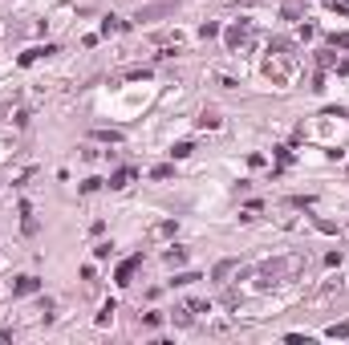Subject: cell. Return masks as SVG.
Listing matches in <instances>:
<instances>
[{
    "label": "cell",
    "instance_id": "cell-19",
    "mask_svg": "<svg viewBox=\"0 0 349 345\" xmlns=\"http://www.w3.org/2000/svg\"><path fill=\"white\" fill-rule=\"evenodd\" d=\"M220 126H224V122L215 114H199V130H220Z\"/></svg>",
    "mask_w": 349,
    "mask_h": 345
},
{
    "label": "cell",
    "instance_id": "cell-10",
    "mask_svg": "<svg viewBox=\"0 0 349 345\" xmlns=\"http://www.w3.org/2000/svg\"><path fill=\"white\" fill-rule=\"evenodd\" d=\"M110 256H114V244L110 240H98L94 244V260H110Z\"/></svg>",
    "mask_w": 349,
    "mask_h": 345
},
{
    "label": "cell",
    "instance_id": "cell-28",
    "mask_svg": "<svg viewBox=\"0 0 349 345\" xmlns=\"http://www.w3.org/2000/svg\"><path fill=\"white\" fill-rule=\"evenodd\" d=\"M333 69H337V73H341V77H345V73H349V57H341V61H333Z\"/></svg>",
    "mask_w": 349,
    "mask_h": 345
},
{
    "label": "cell",
    "instance_id": "cell-11",
    "mask_svg": "<svg viewBox=\"0 0 349 345\" xmlns=\"http://www.w3.org/2000/svg\"><path fill=\"white\" fill-rule=\"evenodd\" d=\"M114 313H118V300H106V305H102V313H98V325H110V321H114Z\"/></svg>",
    "mask_w": 349,
    "mask_h": 345
},
{
    "label": "cell",
    "instance_id": "cell-6",
    "mask_svg": "<svg viewBox=\"0 0 349 345\" xmlns=\"http://www.w3.org/2000/svg\"><path fill=\"white\" fill-rule=\"evenodd\" d=\"M163 260H167L171 268H179V264H187V248H183V244H171V248L163 252Z\"/></svg>",
    "mask_w": 349,
    "mask_h": 345
},
{
    "label": "cell",
    "instance_id": "cell-7",
    "mask_svg": "<svg viewBox=\"0 0 349 345\" xmlns=\"http://www.w3.org/2000/svg\"><path fill=\"white\" fill-rule=\"evenodd\" d=\"M235 268H239V264H235V260H220V264H215V272H211V276H215V281H220V285H224V281H228V276H232Z\"/></svg>",
    "mask_w": 349,
    "mask_h": 345
},
{
    "label": "cell",
    "instance_id": "cell-20",
    "mask_svg": "<svg viewBox=\"0 0 349 345\" xmlns=\"http://www.w3.org/2000/svg\"><path fill=\"white\" fill-rule=\"evenodd\" d=\"M325 337H333V341H337V337H349V321H341V325H329V329H325Z\"/></svg>",
    "mask_w": 349,
    "mask_h": 345
},
{
    "label": "cell",
    "instance_id": "cell-2",
    "mask_svg": "<svg viewBox=\"0 0 349 345\" xmlns=\"http://www.w3.org/2000/svg\"><path fill=\"white\" fill-rule=\"evenodd\" d=\"M16 211H20V231H25V235H37V231H41L37 211H33V203H29V199H20V203H16Z\"/></svg>",
    "mask_w": 349,
    "mask_h": 345
},
{
    "label": "cell",
    "instance_id": "cell-30",
    "mask_svg": "<svg viewBox=\"0 0 349 345\" xmlns=\"http://www.w3.org/2000/svg\"><path fill=\"white\" fill-rule=\"evenodd\" d=\"M345 8H349V0H345Z\"/></svg>",
    "mask_w": 349,
    "mask_h": 345
},
{
    "label": "cell",
    "instance_id": "cell-15",
    "mask_svg": "<svg viewBox=\"0 0 349 345\" xmlns=\"http://www.w3.org/2000/svg\"><path fill=\"white\" fill-rule=\"evenodd\" d=\"M174 175V163H163V167H155V171H150V179H155V183H163V179H171Z\"/></svg>",
    "mask_w": 349,
    "mask_h": 345
},
{
    "label": "cell",
    "instance_id": "cell-22",
    "mask_svg": "<svg viewBox=\"0 0 349 345\" xmlns=\"http://www.w3.org/2000/svg\"><path fill=\"white\" fill-rule=\"evenodd\" d=\"M33 61H41V49H29V53H20V57H16V65H25V69H29Z\"/></svg>",
    "mask_w": 349,
    "mask_h": 345
},
{
    "label": "cell",
    "instance_id": "cell-25",
    "mask_svg": "<svg viewBox=\"0 0 349 345\" xmlns=\"http://www.w3.org/2000/svg\"><path fill=\"white\" fill-rule=\"evenodd\" d=\"M142 325H146V329H159V325H163V313H146Z\"/></svg>",
    "mask_w": 349,
    "mask_h": 345
},
{
    "label": "cell",
    "instance_id": "cell-14",
    "mask_svg": "<svg viewBox=\"0 0 349 345\" xmlns=\"http://www.w3.org/2000/svg\"><path fill=\"white\" fill-rule=\"evenodd\" d=\"M187 309H191V313H211V300H203V296H191V300H187Z\"/></svg>",
    "mask_w": 349,
    "mask_h": 345
},
{
    "label": "cell",
    "instance_id": "cell-26",
    "mask_svg": "<svg viewBox=\"0 0 349 345\" xmlns=\"http://www.w3.org/2000/svg\"><path fill=\"white\" fill-rule=\"evenodd\" d=\"M276 159H280V167H289L292 163V146H276Z\"/></svg>",
    "mask_w": 349,
    "mask_h": 345
},
{
    "label": "cell",
    "instance_id": "cell-23",
    "mask_svg": "<svg viewBox=\"0 0 349 345\" xmlns=\"http://www.w3.org/2000/svg\"><path fill=\"white\" fill-rule=\"evenodd\" d=\"M325 8H329V12H337V16H349L345 0H325Z\"/></svg>",
    "mask_w": 349,
    "mask_h": 345
},
{
    "label": "cell",
    "instance_id": "cell-24",
    "mask_svg": "<svg viewBox=\"0 0 349 345\" xmlns=\"http://www.w3.org/2000/svg\"><path fill=\"white\" fill-rule=\"evenodd\" d=\"M329 45H333V49H349V33H333Z\"/></svg>",
    "mask_w": 349,
    "mask_h": 345
},
{
    "label": "cell",
    "instance_id": "cell-27",
    "mask_svg": "<svg viewBox=\"0 0 349 345\" xmlns=\"http://www.w3.org/2000/svg\"><path fill=\"white\" fill-rule=\"evenodd\" d=\"M341 260H345V256H341V248H337V252H329V256H325V264H329V268H337V264H341Z\"/></svg>",
    "mask_w": 349,
    "mask_h": 345
},
{
    "label": "cell",
    "instance_id": "cell-4",
    "mask_svg": "<svg viewBox=\"0 0 349 345\" xmlns=\"http://www.w3.org/2000/svg\"><path fill=\"white\" fill-rule=\"evenodd\" d=\"M33 292H41V276H33V272L16 276V285H12V296H33Z\"/></svg>",
    "mask_w": 349,
    "mask_h": 345
},
{
    "label": "cell",
    "instance_id": "cell-5",
    "mask_svg": "<svg viewBox=\"0 0 349 345\" xmlns=\"http://www.w3.org/2000/svg\"><path fill=\"white\" fill-rule=\"evenodd\" d=\"M130 179H134V167H118V171L106 179V187H110V191H122V187H130Z\"/></svg>",
    "mask_w": 349,
    "mask_h": 345
},
{
    "label": "cell",
    "instance_id": "cell-16",
    "mask_svg": "<svg viewBox=\"0 0 349 345\" xmlns=\"http://www.w3.org/2000/svg\"><path fill=\"white\" fill-rule=\"evenodd\" d=\"M171 321H174V325H191V321H195V313H191V309H174Z\"/></svg>",
    "mask_w": 349,
    "mask_h": 345
},
{
    "label": "cell",
    "instance_id": "cell-13",
    "mask_svg": "<svg viewBox=\"0 0 349 345\" xmlns=\"http://www.w3.org/2000/svg\"><path fill=\"white\" fill-rule=\"evenodd\" d=\"M195 281H199V272H179L171 281V288H187V285H195Z\"/></svg>",
    "mask_w": 349,
    "mask_h": 345
},
{
    "label": "cell",
    "instance_id": "cell-21",
    "mask_svg": "<svg viewBox=\"0 0 349 345\" xmlns=\"http://www.w3.org/2000/svg\"><path fill=\"white\" fill-rule=\"evenodd\" d=\"M199 37H203V41H211V37H220V25H215V20H207V25H199Z\"/></svg>",
    "mask_w": 349,
    "mask_h": 345
},
{
    "label": "cell",
    "instance_id": "cell-9",
    "mask_svg": "<svg viewBox=\"0 0 349 345\" xmlns=\"http://www.w3.org/2000/svg\"><path fill=\"white\" fill-rule=\"evenodd\" d=\"M191 155H195V146H191V142H174V146H171V163H179V159H191Z\"/></svg>",
    "mask_w": 349,
    "mask_h": 345
},
{
    "label": "cell",
    "instance_id": "cell-18",
    "mask_svg": "<svg viewBox=\"0 0 349 345\" xmlns=\"http://www.w3.org/2000/svg\"><path fill=\"white\" fill-rule=\"evenodd\" d=\"M122 29H126V25H122L118 16H106V20H102V33H106V37H110V33H122Z\"/></svg>",
    "mask_w": 349,
    "mask_h": 345
},
{
    "label": "cell",
    "instance_id": "cell-29",
    "mask_svg": "<svg viewBox=\"0 0 349 345\" xmlns=\"http://www.w3.org/2000/svg\"><path fill=\"white\" fill-rule=\"evenodd\" d=\"M8 337H12V329H0V341H8Z\"/></svg>",
    "mask_w": 349,
    "mask_h": 345
},
{
    "label": "cell",
    "instance_id": "cell-8",
    "mask_svg": "<svg viewBox=\"0 0 349 345\" xmlns=\"http://www.w3.org/2000/svg\"><path fill=\"white\" fill-rule=\"evenodd\" d=\"M174 231H179V224L174 220H163V224H155V240H171Z\"/></svg>",
    "mask_w": 349,
    "mask_h": 345
},
{
    "label": "cell",
    "instance_id": "cell-17",
    "mask_svg": "<svg viewBox=\"0 0 349 345\" xmlns=\"http://www.w3.org/2000/svg\"><path fill=\"white\" fill-rule=\"evenodd\" d=\"M98 142H122V130H94Z\"/></svg>",
    "mask_w": 349,
    "mask_h": 345
},
{
    "label": "cell",
    "instance_id": "cell-1",
    "mask_svg": "<svg viewBox=\"0 0 349 345\" xmlns=\"http://www.w3.org/2000/svg\"><path fill=\"white\" fill-rule=\"evenodd\" d=\"M138 268H142V252H134L130 260H122V264H118V272H114V285H118V288H126L130 281H134V272H138Z\"/></svg>",
    "mask_w": 349,
    "mask_h": 345
},
{
    "label": "cell",
    "instance_id": "cell-3",
    "mask_svg": "<svg viewBox=\"0 0 349 345\" xmlns=\"http://www.w3.org/2000/svg\"><path fill=\"white\" fill-rule=\"evenodd\" d=\"M244 41H248V20H235L232 29H228V33H224V45H228V49H239V45H244Z\"/></svg>",
    "mask_w": 349,
    "mask_h": 345
},
{
    "label": "cell",
    "instance_id": "cell-12",
    "mask_svg": "<svg viewBox=\"0 0 349 345\" xmlns=\"http://www.w3.org/2000/svg\"><path fill=\"white\" fill-rule=\"evenodd\" d=\"M106 187V179H98V175H90L85 183H81V195H94V191H102Z\"/></svg>",
    "mask_w": 349,
    "mask_h": 345
}]
</instances>
